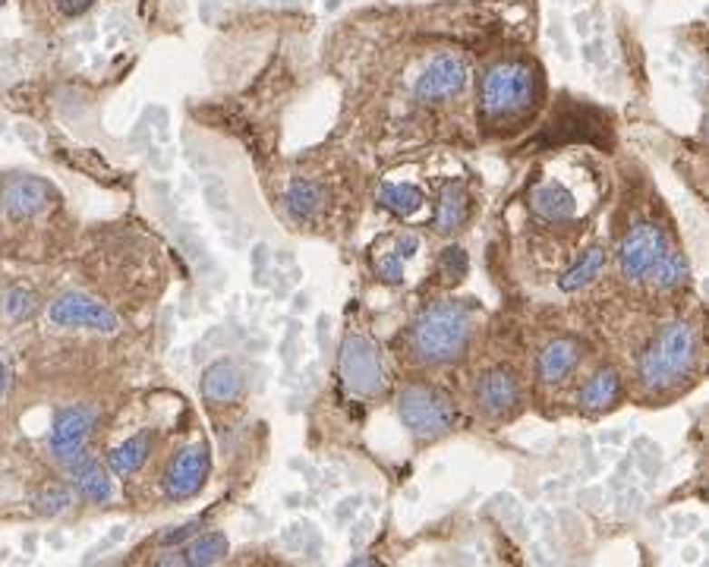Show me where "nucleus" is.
I'll return each instance as SVG.
<instances>
[{
    "mask_svg": "<svg viewBox=\"0 0 709 567\" xmlns=\"http://www.w3.org/2000/svg\"><path fill=\"white\" fill-rule=\"evenodd\" d=\"M599 117L593 111H571V114H561L552 120V130H549V142H596V130H599Z\"/></svg>",
    "mask_w": 709,
    "mask_h": 567,
    "instance_id": "nucleus-17",
    "label": "nucleus"
},
{
    "mask_svg": "<svg viewBox=\"0 0 709 567\" xmlns=\"http://www.w3.org/2000/svg\"><path fill=\"white\" fill-rule=\"evenodd\" d=\"M470 332L473 319L461 303H439L410 325L407 351L422 366H442L467 351Z\"/></svg>",
    "mask_w": 709,
    "mask_h": 567,
    "instance_id": "nucleus-1",
    "label": "nucleus"
},
{
    "mask_svg": "<svg viewBox=\"0 0 709 567\" xmlns=\"http://www.w3.org/2000/svg\"><path fill=\"white\" fill-rule=\"evenodd\" d=\"M697 366V334L687 322H672L640 356V379L649 391H668Z\"/></svg>",
    "mask_w": 709,
    "mask_h": 567,
    "instance_id": "nucleus-2",
    "label": "nucleus"
},
{
    "mask_svg": "<svg viewBox=\"0 0 709 567\" xmlns=\"http://www.w3.org/2000/svg\"><path fill=\"white\" fill-rule=\"evenodd\" d=\"M520 400V385H517L514 372L508 369H492L489 375H482L480 388H476V404L486 417L501 419L517 407Z\"/></svg>",
    "mask_w": 709,
    "mask_h": 567,
    "instance_id": "nucleus-12",
    "label": "nucleus"
},
{
    "mask_svg": "<svg viewBox=\"0 0 709 567\" xmlns=\"http://www.w3.org/2000/svg\"><path fill=\"white\" fill-rule=\"evenodd\" d=\"M51 202H54V189L44 180H38V177H16L0 193V208L10 217H16V221L42 215Z\"/></svg>",
    "mask_w": 709,
    "mask_h": 567,
    "instance_id": "nucleus-10",
    "label": "nucleus"
},
{
    "mask_svg": "<svg viewBox=\"0 0 709 567\" xmlns=\"http://www.w3.org/2000/svg\"><path fill=\"white\" fill-rule=\"evenodd\" d=\"M70 476H73V485L83 498L95 501V505H104L111 495H114V483H111L108 470L98 464L92 454H76L70 460Z\"/></svg>",
    "mask_w": 709,
    "mask_h": 567,
    "instance_id": "nucleus-14",
    "label": "nucleus"
},
{
    "mask_svg": "<svg viewBox=\"0 0 709 567\" xmlns=\"http://www.w3.org/2000/svg\"><path fill=\"white\" fill-rule=\"evenodd\" d=\"M92 4H95V0H57V6H61L66 16H79V13H85Z\"/></svg>",
    "mask_w": 709,
    "mask_h": 567,
    "instance_id": "nucleus-33",
    "label": "nucleus"
},
{
    "mask_svg": "<svg viewBox=\"0 0 709 567\" xmlns=\"http://www.w3.org/2000/svg\"><path fill=\"white\" fill-rule=\"evenodd\" d=\"M48 319L61 328H92V332L102 334H114L121 328V319H117V312L108 303L95 300L89 293H76V290H70V293L57 296L51 303Z\"/></svg>",
    "mask_w": 709,
    "mask_h": 567,
    "instance_id": "nucleus-6",
    "label": "nucleus"
},
{
    "mask_svg": "<svg viewBox=\"0 0 709 567\" xmlns=\"http://www.w3.org/2000/svg\"><path fill=\"white\" fill-rule=\"evenodd\" d=\"M397 417L420 441H435L448 435L457 423L452 398L426 385H407L397 394Z\"/></svg>",
    "mask_w": 709,
    "mask_h": 567,
    "instance_id": "nucleus-4",
    "label": "nucleus"
},
{
    "mask_svg": "<svg viewBox=\"0 0 709 567\" xmlns=\"http://www.w3.org/2000/svg\"><path fill=\"white\" fill-rule=\"evenodd\" d=\"M196 530H199V520H193V524H183V526H170V530L161 533V543L164 545H180V543H187L189 536H196Z\"/></svg>",
    "mask_w": 709,
    "mask_h": 567,
    "instance_id": "nucleus-31",
    "label": "nucleus"
},
{
    "mask_svg": "<svg viewBox=\"0 0 709 567\" xmlns=\"http://www.w3.org/2000/svg\"><path fill=\"white\" fill-rule=\"evenodd\" d=\"M529 208H533L539 217H546V221H568V217L574 215V208H578V202H574V196L568 193V189L549 183V187L533 189Z\"/></svg>",
    "mask_w": 709,
    "mask_h": 567,
    "instance_id": "nucleus-18",
    "label": "nucleus"
},
{
    "mask_svg": "<svg viewBox=\"0 0 709 567\" xmlns=\"http://www.w3.org/2000/svg\"><path fill=\"white\" fill-rule=\"evenodd\" d=\"M211 470V454L205 441H196V445L183 447L174 460H170L168 473H164V495L170 501H183L193 498L199 489L205 485Z\"/></svg>",
    "mask_w": 709,
    "mask_h": 567,
    "instance_id": "nucleus-8",
    "label": "nucleus"
},
{
    "mask_svg": "<svg viewBox=\"0 0 709 567\" xmlns=\"http://www.w3.org/2000/svg\"><path fill=\"white\" fill-rule=\"evenodd\" d=\"M375 272H379V278H385L388 284H401L403 281V262L397 259V255H391V259H379L375 262Z\"/></svg>",
    "mask_w": 709,
    "mask_h": 567,
    "instance_id": "nucleus-30",
    "label": "nucleus"
},
{
    "mask_svg": "<svg viewBox=\"0 0 709 567\" xmlns=\"http://www.w3.org/2000/svg\"><path fill=\"white\" fill-rule=\"evenodd\" d=\"M224 555H228V539H224L221 533H205V536H199L196 543L183 552V562L193 567H209V564L224 562Z\"/></svg>",
    "mask_w": 709,
    "mask_h": 567,
    "instance_id": "nucleus-24",
    "label": "nucleus"
},
{
    "mask_svg": "<svg viewBox=\"0 0 709 567\" xmlns=\"http://www.w3.org/2000/svg\"><path fill=\"white\" fill-rule=\"evenodd\" d=\"M602 268H606V249L593 246V249H589V253L578 262V265H574L571 272H568L565 278L558 281V287L565 290V293H574V290L587 287V284H593L596 278H599Z\"/></svg>",
    "mask_w": 709,
    "mask_h": 567,
    "instance_id": "nucleus-23",
    "label": "nucleus"
},
{
    "mask_svg": "<svg viewBox=\"0 0 709 567\" xmlns=\"http://www.w3.org/2000/svg\"><path fill=\"white\" fill-rule=\"evenodd\" d=\"M649 278H653L656 287H662V290L681 287V284L687 281V259H685V255H678V253H672V249H668V253L662 255V259L653 265Z\"/></svg>",
    "mask_w": 709,
    "mask_h": 567,
    "instance_id": "nucleus-25",
    "label": "nucleus"
},
{
    "mask_svg": "<svg viewBox=\"0 0 709 567\" xmlns=\"http://www.w3.org/2000/svg\"><path fill=\"white\" fill-rule=\"evenodd\" d=\"M38 514H44V517H57V514H63L66 507L73 505V495L66 485H48V489H42V495H38Z\"/></svg>",
    "mask_w": 709,
    "mask_h": 567,
    "instance_id": "nucleus-26",
    "label": "nucleus"
},
{
    "mask_svg": "<svg viewBox=\"0 0 709 567\" xmlns=\"http://www.w3.org/2000/svg\"><path fill=\"white\" fill-rule=\"evenodd\" d=\"M322 202H325V193L319 183L313 180H300L287 189V212L294 221H313L319 215Z\"/></svg>",
    "mask_w": 709,
    "mask_h": 567,
    "instance_id": "nucleus-21",
    "label": "nucleus"
},
{
    "mask_svg": "<svg viewBox=\"0 0 709 567\" xmlns=\"http://www.w3.org/2000/svg\"><path fill=\"white\" fill-rule=\"evenodd\" d=\"M668 253V236L656 224H637L631 234L625 236L618 249L621 274L625 278H646L653 265Z\"/></svg>",
    "mask_w": 709,
    "mask_h": 567,
    "instance_id": "nucleus-7",
    "label": "nucleus"
},
{
    "mask_svg": "<svg viewBox=\"0 0 709 567\" xmlns=\"http://www.w3.org/2000/svg\"><path fill=\"white\" fill-rule=\"evenodd\" d=\"M240 394H243V375L230 360L211 362L202 372V398L209 404H218V407L234 404V400H240Z\"/></svg>",
    "mask_w": 709,
    "mask_h": 567,
    "instance_id": "nucleus-15",
    "label": "nucleus"
},
{
    "mask_svg": "<svg viewBox=\"0 0 709 567\" xmlns=\"http://www.w3.org/2000/svg\"><path fill=\"white\" fill-rule=\"evenodd\" d=\"M467 63L461 61L457 54H445V57H435L426 70H422L420 82H416V95L422 101H442L448 95H457V91L467 85Z\"/></svg>",
    "mask_w": 709,
    "mask_h": 567,
    "instance_id": "nucleus-11",
    "label": "nucleus"
},
{
    "mask_svg": "<svg viewBox=\"0 0 709 567\" xmlns=\"http://www.w3.org/2000/svg\"><path fill=\"white\" fill-rule=\"evenodd\" d=\"M379 202L388 208V212H394L397 217H413L422 206H426V196H422V189L410 187V183H403V187H397V183H385L382 193H379Z\"/></svg>",
    "mask_w": 709,
    "mask_h": 567,
    "instance_id": "nucleus-22",
    "label": "nucleus"
},
{
    "mask_svg": "<svg viewBox=\"0 0 709 567\" xmlns=\"http://www.w3.org/2000/svg\"><path fill=\"white\" fill-rule=\"evenodd\" d=\"M202 196H205V202H209L211 212H228V208H230L228 187H224L218 177H205V180H202Z\"/></svg>",
    "mask_w": 709,
    "mask_h": 567,
    "instance_id": "nucleus-29",
    "label": "nucleus"
},
{
    "mask_svg": "<svg viewBox=\"0 0 709 567\" xmlns=\"http://www.w3.org/2000/svg\"><path fill=\"white\" fill-rule=\"evenodd\" d=\"M621 398V379L615 369H602V372H596L593 379L583 385L580 391V407L589 413H599V410H608V407H615Z\"/></svg>",
    "mask_w": 709,
    "mask_h": 567,
    "instance_id": "nucleus-16",
    "label": "nucleus"
},
{
    "mask_svg": "<svg viewBox=\"0 0 709 567\" xmlns=\"http://www.w3.org/2000/svg\"><path fill=\"white\" fill-rule=\"evenodd\" d=\"M536 98V70L523 61H505L495 63L482 76L480 104L489 120H508V117L523 114L533 108Z\"/></svg>",
    "mask_w": 709,
    "mask_h": 567,
    "instance_id": "nucleus-3",
    "label": "nucleus"
},
{
    "mask_svg": "<svg viewBox=\"0 0 709 567\" xmlns=\"http://www.w3.org/2000/svg\"><path fill=\"white\" fill-rule=\"evenodd\" d=\"M580 362V344L574 338H555L552 344L542 347L539 360H536V375L542 385H558L574 372Z\"/></svg>",
    "mask_w": 709,
    "mask_h": 567,
    "instance_id": "nucleus-13",
    "label": "nucleus"
},
{
    "mask_svg": "<svg viewBox=\"0 0 709 567\" xmlns=\"http://www.w3.org/2000/svg\"><path fill=\"white\" fill-rule=\"evenodd\" d=\"M416 246H420V240H416V234H407V236H401V240H397V259H410V255H413L416 253Z\"/></svg>",
    "mask_w": 709,
    "mask_h": 567,
    "instance_id": "nucleus-32",
    "label": "nucleus"
},
{
    "mask_svg": "<svg viewBox=\"0 0 709 567\" xmlns=\"http://www.w3.org/2000/svg\"><path fill=\"white\" fill-rule=\"evenodd\" d=\"M4 312L10 315L13 322H23L35 312V293L25 287H13L10 293L4 296Z\"/></svg>",
    "mask_w": 709,
    "mask_h": 567,
    "instance_id": "nucleus-27",
    "label": "nucleus"
},
{
    "mask_svg": "<svg viewBox=\"0 0 709 567\" xmlns=\"http://www.w3.org/2000/svg\"><path fill=\"white\" fill-rule=\"evenodd\" d=\"M6 379H10V375H6V366H4V360H0V398L6 394Z\"/></svg>",
    "mask_w": 709,
    "mask_h": 567,
    "instance_id": "nucleus-34",
    "label": "nucleus"
},
{
    "mask_svg": "<svg viewBox=\"0 0 709 567\" xmlns=\"http://www.w3.org/2000/svg\"><path fill=\"white\" fill-rule=\"evenodd\" d=\"M95 419V407H63V410H57L54 428H51V451H54V457L70 464L76 454H83L85 438H89Z\"/></svg>",
    "mask_w": 709,
    "mask_h": 567,
    "instance_id": "nucleus-9",
    "label": "nucleus"
},
{
    "mask_svg": "<svg viewBox=\"0 0 709 567\" xmlns=\"http://www.w3.org/2000/svg\"><path fill=\"white\" fill-rule=\"evenodd\" d=\"M341 381L350 394H360V398H375V394L385 391L388 375L382 366V356L375 351V344L363 334H350L341 344Z\"/></svg>",
    "mask_w": 709,
    "mask_h": 567,
    "instance_id": "nucleus-5",
    "label": "nucleus"
},
{
    "mask_svg": "<svg viewBox=\"0 0 709 567\" xmlns=\"http://www.w3.org/2000/svg\"><path fill=\"white\" fill-rule=\"evenodd\" d=\"M442 272H445V278H452V281L467 278V272H470L467 253H463L461 246H448L445 253H442Z\"/></svg>",
    "mask_w": 709,
    "mask_h": 567,
    "instance_id": "nucleus-28",
    "label": "nucleus"
},
{
    "mask_svg": "<svg viewBox=\"0 0 709 567\" xmlns=\"http://www.w3.org/2000/svg\"><path fill=\"white\" fill-rule=\"evenodd\" d=\"M149 454H151V435L139 432L111 451V470H114L117 476H132V473L149 460Z\"/></svg>",
    "mask_w": 709,
    "mask_h": 567,
    "instance_id": "nucleus-20",
    "label": "nucleus"
},
{
    "mask_svg": "<svg viewBox=\"0 0 709 567\" xmlns=\"http://www.w3.org/2000/svg\"><path fill=\"white\" fill-rule=\"evenodd\" d=\"M467 193H463L457 183H445L439 196V208H435V230L439 234H452V230L461 227L467 221Z\"/></svg>",
    "mask_w": 709,
    "mask_h": 567,
    "instance_id": "nucleus-19",
    "label": "nucleus"
}]
</instances>
